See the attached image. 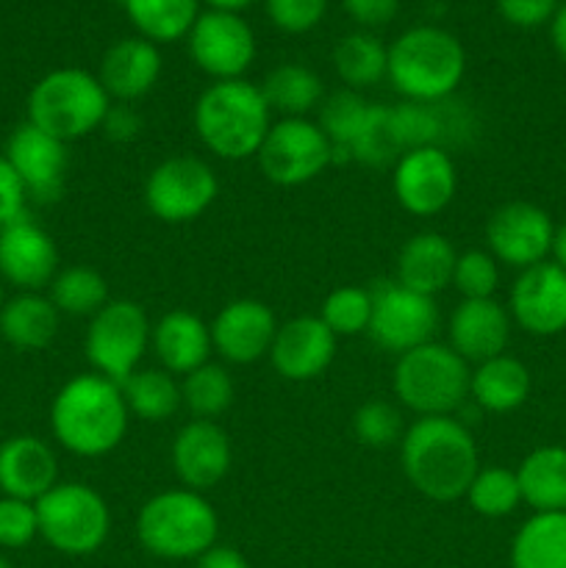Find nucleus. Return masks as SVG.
Returning a JSON list of instances; mask_svg holds the SVG:
<instances>
[{
	"label": "nucleus",
	"mask_w": 566,
	"mask_h": 568,
	"mask_svg": "<svg viewBox=\"0 0 566 568\" xmlns=\"http://www.w3.org/2000/svg\"><path fill=\"white\" fill-rule=\"evenodd\" d=\"M405 480L425 499L455 503L481 469L469 427L453 416H422L405 427L400 442Z\"/></svg>",
	"instance_id": "nucleus-1"
},
{
	"label": "nucleus",
	"mask_w": 566,
	"mask_h": 568,
	"mask_svg": "<svg viewBox=\"0 0 566 568\" xmlns=\"http://www.w3.org/2000/svg\"><path fill=\"white\" fill-rule=\"evenodd\" d=\"M128 405L122 388L103 375H75L50 403V430L61 449L78 458L114 453L128 433Z\"/></svg>",
	"instance_id": "nucleus-2"
},
{
	"label": "nucleus",
	"mask_w": 566,
	"mask_h": 568,
	"mask_svg": "<svg viewBox=\"0 0 566 568\" xmlns=\"http://www.w3.org/2000/svg\"><path fill=\"white\" fill-rule=\"evenodd\" d=\"M194 133L205 150L225 161L255 159L272 128V111L255 83L214 81L192 111Z\"/></svg>",
	"instance_id": "nucleus-3"
},
{
	"label": "nucleus",
	"mask_w": 566,
	"mask_h": 568,
	"mask_svg": "<svg viewBox=\"0 0 566 568\" xmlns=\"http://www.w3.org/2000/svg\"><path fill=\"white\" fill-rule=\"evenodd\" d=\"M466 72V50L436 26L408 28L388 48L386 78L414 103H442L455 94Z\"/></svg>",
	"instance_id": "nucleus-4"
},
{
	"label": "nucleus",
	"mask_w": 566,
	"mask_h": 568,
	"mask_svg": "<svg viewBox=\"0 0 566 568\" xmlns=\"http://www.w3.org/2000/svg\"><path fill=\"white\" fill-rule=\"evenodd\" d=\"M220 536V516L205 494L172 488L139 508L137 538L144 552L161 560H198Z\"/></svg>",
	"instance_id": "nucleus-5"
},
{
	"label": "nucleus",
	"mask_w": 566,
	"mask_h": 568,
	"mask_svg": "<svg viewBox=\"0 0 566 568\" xmlns=\"http://www.w3.org/2000/svg\"><path fill=\"white\" fill-rule=\"evenodd\" d=\"M26 109L31 125L61 142H72L103 128L111 98L98 75L81 67H61L33 83Z\"/></svg>",
	"instance_id": "nucleus-6"
},
{
	"label": "nucleus",
	"mask_w": 566,
	"mask_h": 568,
	"mask_svg": "<svg viewBox=\"0 0 566 568\" xmlns=\"http://www.w3.org/2000/svg\"><path fill=\"white\" fill-rule=\"evenodd\" d=\"M472 366L449 344L427 342L397 355L392 386L400 405L422 416H453L469 397Z\"/></svg>",
	"instance_id": "nucleus-7"
},
{
	"label": "nucleus",
	"mask_w": 566,
	"mask_h": 568,
	"mask_svg": "<svg viewBox=\"0 0 566 568\" xmlns=\"http://www.w3.org/2000/svg\"><path fill=\"white\" fill-rule=\"evenodd\" d=\"M37 516L39 538L70 558L98 552L109 541V503L87 483L59 480L42 499H37Z\"/></svg>",
	"instance_id": "nucleus-8"
},
{
	"label": "nucleus",
	"mask_w": 566,
	"mask_h": 568,
	"mask_svg": "<svg viewBox=\"0 0 566 568\" xmlns=\"http://www.w3.org/2000/svg\"><path fill=\"white\" fill-rule=\"evenodd\" d=\"M150 336H153V325L142 305L133 300H109L89 320L83 353L94 375L109 377L120 386L133 372L142 369Z\"/></svg>",
	"instance_id": "nucleus-9"
},
{
	"label": "nucleus",
	"mask_w": 566,
	"mask_h": 568,
	"mask_svg": "<svg viewBox=\"0 0 566 568\" xmlns=\"http://www.w3.org/2000/svg\"><path fill=\"white\" fill-rule=\"evenodd\" d=\"M333 159L336 153H333L331 139L309 116H283L272 122L255 155L261 175L283 189L316 181L333 164Z\"/></svg>",
	"instance_id": "nucleus-10"
},
{
	"label": "nucleus",
	"mask_w": 566,
	"mask_h": 568,
	"mask_svg": "<svg viewBox=\"0 0 566 568\" xmlns=\"http://www.w3.org/2000/svg\"><path fill=\"white\" fill-rule=\"evenodd\" d=\"M220 181L209 161L198 155H170L150 170L144 181V205L166 225L200 220L214 205Z\"/></svg>",
	"instance_id": "nucleus-11"
},
{
	"label": "nucleus",
	"mask_w": 566,
	"mask_h": 568,
	"mask_svg": "<svg viewBox=\"0 0 566 568\" xmlns=\"http://www.w3.org/2000/svg\"><path fill=\"white\" fill-rule=\"evenodd\" d=\"M438 331L436 300L400 286L397 281H381L372 286V320L366 336L386 353H408L433 342Z\"/></svg>",
	"instance_id": "nucleus-12"
},
{
	"label": "nucleus",
	"mask_w": 566,
	"mask_h": 568,
	"mask_svg": "<svg viewBox=\"0 0 566 568\" xmlns=\"http://www.w3.org/2000/svg\"><path fill=\"white\" fill-rule=\"evenodd\" d=\"M189 55L214 81H236L255 59V37L236 11H205L189 31Z\"/></svg>",
	"instance_id": "nucleus-13"
},
{
	"label": "nucleus",
	"mask_w": 566,
	"mask_h": 568,
	"mask_svg": "<svg viewBox=\"0 0 566 568\" xmlns=\"http://www.w3.org/2000/svg\"><path fill=\"white\" fill-rule=\"evenodd\" d=\"M392 192L400 209L414 216H436L458 192V170L447 150H408L392 166Z\"/></svg>",
	"instance_id": "nucleus-14"
},
{
	"label": "nucleus",
	"mask_w": 566,
	"mask_h": 568,
	"mask_svg": "<svg viewBox=\"0 0 566 568\" xmlns=\"http://www.w3.org/2000/svg\"><path fill=\"white\" fill-rule=\"evenodd\" d=\"M553 233L555 225L547 211L525 200H514L488 216L486 244L497 264L522 272L549 258Z\"/></svg>",
	"instance_id": "nucleus-15"
},
{
	"label": "nucleus",
	"mask_w": 566,
	"mask_h": 568,
	"mask_svg": "<svg viewBox=\"0 0 566 568\" xmlns=\"http://www.w3.org/2000/svg\"><path fill=\"white\" fill-rule=\"evenodd\" d=\"M3 159L17 172L28 197L39 200V203H53L61 197L67 164H70L67 142L39 131L26 120L6 139Z\"/></svg>",
	"instance_id": "nucleus-16"
},
{
	"label": "nucleus",
	"mask_w": 566,
	"mask_h": 568,
	"mask_svg": "<svg viewBox=\"0 0 566 568\" xmlns=\"http://www.w3.org/2000/svg\"><path fill=\"white\" fill-rule=\"evenodd\" d=\"M211 344L225 364L250 366L270 358L272 342L277 333L275 311L253 297L231 300L211 320Z\"/></svg>",
	"instance_id": "nucleus-17"
},
{
	"label": "nucleus",
	"mask_w": 566,
	"mask_h": 568,
	"mask_svg": "<svg viewBox=\"0 0 566 568\" xmlns=\"http://www.w3.org/2000/svg\"><path fill=\"white\" fill-rule=\"evenodd\" d=\"M508 314L525 333L538 338L566 331V270L553 261L522 270L511 286Z\"/></svg>",
	"instance_id": "nucleus-18"
},
{
	"label": "nucleus",
	"mask_w": 566,
	"mask_h": 568,
	"mask_svg": "<svg viewBox=\"0 0 566 568\" xmlns=\"http://www.w3.org/2000/svg\"><path fill=\"white\" fill-rule=\"evenodd\" d=\"M172 471L189 491L205 494L220 486L233 464L228 433L211 419H192L178 430L170 449Z\"/></svg>",
	"instance_id": "nucleus-19"
},
{
	"label": "nucleus",
	"mask_w": 566,
	"mask_h": 568,
	"mask_svg": "<svg viewBox=\"0 0 566 568\" xmlns=\"http://www.w3.org/2000/svg\"><path fill=\"white\" fill-rule=\"evenodd\" d=\"M59 270V247L53 236L28 220V214L0 231V281L17 292H42Z\"/></svg>",
	"instance_id": "nucleus-20"
},
{
	"label": "nucleus",
	"mask_w": 566,
	"mask_h": 568,
	"mask_svg": "<svg viewBox=\"0 0 566 568\" xmlns=\"http://www.w3.org/2000/svg\"><path fill=\"white\" fill-rule=\"evenodd\" d=\"M336 342L338 338L320 316H294L277 325L270 364L283 381H314L325 375L327 366L336 358Z\"/></svg>",
	"instance_id": "nucleus-21"
},
{
	"label": "nucleus",
	"mask_w": 566,
	"mask_h": 568,
	"mask_svg": "<svg viewBox=\"0 0 566 568\" xmlns=\"http://www.w3.org/2000/svg\"><path fill=\"white\" fill-rule=\"evenodd\" d=\"M511 314L497 300H461L449 314V347L466 364H483L505 353L511 342Z\"/></svg>",
	"instance_id": "nucleus-22"
},
{
	"label": "nucleus",
	"mask_w": 566,
	"mask_h": 568,
	"mask_svg": "<svg viewBox=\"0 0 566 568\" xmlns=\"http://www.w3.org/2000/svg\"><path fill=\"white\" fill-rule=\"evenodd\" d=\"M161 78V53L150 39L128 37L111 44L98 67V81L111 100L137 103L148 98Z\"/></svg>",
	"instance_id": "nucleus-23"
},
{
	"label": "nucleus",
	"mask_w": 566,
	"mask_h": 568,
	"mask_svg": "<svg viewBox=\"0 0 566 568\" xmlns=\"http://www.w3.org/2000/svg\"><path fill=\"white\" fill-rule=\"evenodd\" d=\"M59 483L53 447L37 436H11L0 444V494L37 503Z\"/></svg>",
	"instance_id": "nucleus-24"
},
{
	"label": "nucleus",
	"mask_w": 566,
	"mask_h": 568,
	"mask_svg": "<svg viewBox=\"0 0 566 568\" xmlns=\"http://www.w3.org/2000/svg\"><path fill=\"white\" fill-rule=\"evenodd\" d=\"M150 347H153L155 358H159L161 369L170 375H189L198 366L209 364L214 344H211V327L200 320L198 314L186 308L166 311L159 322L153 325V336H150Z\"/></svg>",
	"instance_id": "nucleus-25"
},
{
	"label": "nucleus",
	"mask_w": 566,
	"mask_h": 568,
	"mask_svg": "<svg viewBox=\"0 0 566 568\" xmlns=\"http://www.w3.org/2000/svg\"><path fill=\"white\" fill-rule=\"evenodd\" d=\"M455 253L453 242L442 233H416L408 242L400 247L397 253V275L394 281L400 286L420 292L425 297H436L447 286H453V270H455Z\"/></svg>",
	"instance_id": "nucleus-26"
},
{
	"label": "nucleus",
	"mask_w": 566,
	"mask_h": 568,
	"mask_svg": "<svg viewBox=\"0 0 566 568\" xmlns=\"http://www.w3.org/2000/svg\"><path fill=\"white\" fill-rule=\"evenodd\" d=\"M530 369L514 355H497L475 364L469 375V397L488 414H511L530 397Z\"/></svg>",
	"instance_id": "nucleus-27"
},
{
	"label": "nucleus",
	"mask_w": 566,
	"mask_h": 568,
	"mask_svg": "<svg viewBox=\"0 0 566 568\" xmlns=\"http://www.w3.org/2000/svg\"><path fill=\"white\" fill-rule=\"evenodd\" d=\"M59 322L61 314L42 292H17L0 305V338L26 353L50 347L59 333Z\"/></svg>",
	"instance_id": "nucleus-28"
},
{
	"label": "nucleus",
	"mask_w": 566,
	"mask_h": 568,
	"mask_svg": "<svg viewBox=\"0 0 566 568\" xmlns=\"http://www.w3.org/2000/svg\"><path fill=\"white\" fill-rule=\"evenodd\" d=\"M522 503L533 514L566 510V447H538L516 469Z\"/></svg>",
	"instance_id": "nucleus-29"
},
{
	"label": "nucleus",
	"mask_w": 566,
	"mask_h": 568,
	"mask_svg": "<svg viewBox=\"0 0 566 568\" xmlns=\"http://www.w3.org/2000/svg\"><path fill=\"white\" fill-rule=\"evenodd\" d=\"M511 568H566V510L533 514L516 530Z\"/></svg>",
	"instance_id": "nucleus-30"
},
{
	"label": "nucleus",
	"mask_w": 566,
	"mask_h": 568,
	"mask_svg": "<svg viewBox=\"0 0 566 568\" xmlns=\"http://www.w3.org/2000/svg\"><path fill=\"white\" fill-rule=\"evenodd\" d=\"M259 89L270 111H277L283 116H305L309 111L320 109V103L325 100L322 78L311 67L297 64V61H286L266 72Z\"/></svg>",
	"instance_id": "nucleus-31"
},
{
	"label": "nucleus",
	"mask_w": 566,
	"mask_h": 568,
	"mask_svg": "<svg viewBox=\"0 0 566 568\" xmlns=\"http://www.w3.org/2000/svg\"><path fill=\"white\" fill-rule=\"evenodd\" d=\"M128 414L144 422H166L183 408L181 383L166 369H137L120 383Z\"/></svg>",
	"instance_id": "nucleus-32"
},
{
	"label": "nucleus",
	"mask_w": 566,
	"mask_h": 568,
	"mask_svg": "<svg viewBox=\"0 0 566 568\" xmlns=\"http://www.w3.org/2000/svg\"><path fill=\"white\" fill-rule=\"evenodd\" d=\"M133 28L153 44L189 37L200 17V0H122Z\"/></svg>",
	"instance_id": "nucleus-33"
},
{
	"label": "nucleus",
	"mask_w": 566,
	"mask_h": 568,
	"mask_svg": "<svg viewBox=\"0 0 566 568\" xmlns=\"http://www.w3.org/2000/svg\"><path fill=\"white\" fill-rule=\"evenodd\" d=\"M50 303L61 316H87L92 320L111 300L109 281L94 266H64L55 272L48 286Z\"/></svg>",
	"instance_id": "nucleus-34"
},
{
	"label": "nucleus",
	"mask_w": 566,
	"mask_h": 568,
	"mask_svg": "<svg viewBox=\"0 0 566 568\" xmlns=\"http://www.w3.org/2000/svg\"><path fill=\"white\" fill-rule=\"evenodd\" d=\"M333 67L344 87L358 92L386 78L388 48L372 33H347L333 48Z\"/></svg>",
	"instance_id": "nucleus-35"
},
{
	"label": "nucleus",
	"mask_w": 566,
	"mask_h": 568,
	"mask_svg": "<svg viewBox=\"0 0 566 568\" xmlns=\"http://www.w3.org/2000/svg\"><path fill=\"white\" fill-rule=\"evenodd\" d=\"M236 397V386H233L231 372L222 364H203L194 372L183 375L181 381V399L183 408L194 416V419H211L225 414Z\"/></svg>",
	"instance_id": "nucleus-36"
},
{
	"label": "nucleus",
	"mask_w": 566,
	"mask_h": 568,
	"mask_svg": "<svg viewBox=\"0 0 566 568\" xmlns=\"http://www.w3.org/2000/svg\"><path fill=\"white\" fill-rule=\"evenodd\" d=\"M403 144H400L397 128H394V111L392 105L372 103L370 114H366L364 125H361L358 136L350 144L347 155L364 166H394L403 155Z\"/></svg>",
	"instance_id": "nucleus-37"
},
{
	"label": "nucleus",
	"mask_w": 566,
	"mask_h": 568,
	"mask_svg": "<svg viewBox=\"0 0 566 568\" xmlns=\"http://www.w3.org/2000/svg\"><path fill=\"white\" fill-rule=\"evenodd\" d=\"M464 499L477 516L486 519H503L522 505V488L516 471L505 466H481L472 477Z\"/></svg>",
	"instance_id": "nucleus-38"
},
{
	"label": "nucleus",
	"mask_w": 566,
	"mask_h": 568,
	"mask_svg": "<svg viewBox=\"0 0 566 568\" xmlns=\"http://www.w3.org/2000/svg\"><path fill=\"white\" fill-rule=\"evenodd\" d=\"M370 105L361 98L355 89H338V92L325 94V100L320 103V116H316V125L322 128L327 139L333 144V153L347 155L350 144L358 136L361 125H364L366 114H370ZM350 159V155H347Z\"/></svg>",
	"instance_id": "nucleus-39"
},
{
	"label": "nucleus",
	"mask_w": 566,
	"mask_h": 568,
	"mask_svg": "<svg viewBox=\"0 0 566 568\" xmlns=\"http://www.w3.org/2000/svg\"><path fill=\"white\" fill-rule=\"evenodd\" d=\"M322 322L331 327L336 338L361 336L370 331L372 320V288L364 286H338L322 300L320 308Z\"/></svg>",
	"instance_id": "nucleus-40"
},
{
	"label": "nucleus",
	"mask_w": 566,
	"mask_h": 568,
	"mask_svg": "<svg viewBox=\"0 0 566 568\" xmlns=\"http://www.w3.org/2000/svg\"><path fill=\"white\" fill-rule=\"evenodd\" d=\"M353 433L364 447L388 449L403 442L405 422L397 405L386 399H370L353 416Z\"/></svg>",
	"instance_id": "nucleus-41"
},
{
	"label": "nucleus",
	"mask_w": 566,
	"mask_h": 568,
	"mask_svg": "<svg viewBox=\"0 0 566 568\" xmlns=\"http://www.w3.org/2000/svg\"><path fill=\"white\" fill-rule=\"evenodd\" d=\"M453 286L464 300H488L499 286V264L488 250H464L455 258Z\"/></svg>",
	"instance_id": "nucleus-42"
},
{
	"label": "nucleus",
	"mask_w": 566,
	"mask_h": 568,
	"mask_svg": "<svg viewBox=\"0 0 566 568\" xmlns=\"http://www.w3.org/2000/svg\"><path fill=\"white\" fill-rule=\"evenodd\" d=\"M39 536L37 503L0 497V549H22Z\"/></svg>",
	"instance_id": "nucleus-43"
},
{
	"label": "nucleus",
	"mask_w": 566,
	"mask_h": 568,
	"mask_svg": "<svg viewBox=\"0 0 566 568\" xmlns=\"http://www.w3.org/2000/svg\"><path fill=\"white\" fill-rule=\"evenodd\" d=\"M327 0H266L272 26L286 33H305L322 22Z\"/></svg>",
	"instance_id": "nucleus-44"
},
{
	"label": "nucleus",
	"mask_w": 566,
	"mask_h": 568,
	"mask_svg": "<svg viewBox=\"0 0 566 568\" xmlns=\"http://www.w3.org/2000/svg\"><path fill=\"white\" fill-rule=\"evenodd\" d=\"M558 0H497V11L516 28H538L553 20Z\"/></svg>",
	"instance_id": "nucleus-45"
},
{
	"label": "nucleus",
	"mask_w": 566,
	"mask_h": 568,
	"mask_svg": "<svg viewBox=\"0 0 566 568\" xmlns=\"http://www.w3.org/2000/svg\"><path fill=\"white\" fill-rule=\"evenodd\" d=\"M26 203L28 194L22 189L20 178L11 170L9 161L0 155V231L14 220H20V216H26Z\"/></svg>",
	"instance_id": "nucleus-46"
},
{
	"label": "nucleus",
	"mask_w": 566,
	"mask_h": 568,
	"mask_svg": "<svg viewBox=\"0 0 566 568\" xmlns=\"http://www.w3.org/2000/svg\"><path fill=\"white\" fill-rule=\"evenodd\" d=\"M344 11L364 28H381L394 20L400 0H342Z\"/></svg>",
	"instance_id": "nucleus-47"
},
{
	"label": "nucleus",
	"mask_w": 566,
	"mask_h": 568,
	"mask_svg": "<svg viewBox=\"0 0 566 568\" xmlns=\"http://www.w3.org/2000/svg\"><path fill=\"white\" fill-rule=\"evenodd\" d=\"M139 128H142L139 114L133 109H128L125 103L111 105L109 114H105L103 120V131L109 133L111 139H117V142H128V139H133L139 133Z\"/></svg>",
	"instance_id": "nucleus-48"
},
{
	"label": "nucleus",
	"mask_w": 566,
	"mask_h": 568,
	"mask_svg": "<svg viewBox=\"0 0 566 568\" xmlns=\"http://www.w3.org/2000/svg\"><path fill=\"white\" fill-rule=\"evenodd\" d=\"M194 568H250V566H247V558H244L239 549L225 547V544H214L209 552H203L198 560H194Z\"/></svg>",
	"instance_id": "nucleus-49"
},
{
	"label": "nucleus",
	"mask_w": 566,
	"mask_h": 568,
	"mask_svg": "<svg viewBox=\"0 0 566 568\" xmlns=\"http://www.w3.org/2000/svg\"><path fill=\"white\" fill-rule=\"evenodd\" d=\"M549 39H553L555 53L566 61V3H560L549 20Z\"/></svg>",
	"instance_id": "nucleus-50"
},
{
	"label": "nucleus",
	"mask_w": 566,
	"mask_h": 568,
	"mask_svg": "<svg viewBox=\"0 0 566 568\" xmlns=\"http://www.w3.org/2000/svg\"><path fill=\"white\" fill-rule=\"evenodd\" d=\"M549 255H553V264H558L560 270H566V222L555 225L553 247H549Z\"/></svg>",
	"instance_id": "nucleus-51"
},
{
	"label": "nucleus",
	"mask_w": 566,
	"mask_h": 568,
	"mask_svg": "<svg viewBox=\"0 0 566 568\" xmlns=\"http://www.w3.org/2000/svg\"><path fill=\"white\" fill-rule=\"evenodd\" d=\"M205 3H209L211 9H216V11H236V14H239V9L250 6L253 0H205Z\"/></svg>",
	"instance_id": "nucleus-52"
},
{
	"label": "nucleus",
	"mask_w": 566,
	"mask_h": 568,
	"mask_svg": "<svg viewBox=\"0 0 566 568\" xmlns=\"http://www.w3.org/2000/svg\"><path fill=\"white\" fill-rule=\"evenodd\" d=\"M0 568H11V566H9V560H6L3 555H0Z\"/></svg>",
	"instance_id": "nucleus-53"
},
{
	"label": "nucleus",
	"mask_w": 566,
	"mask_h": 568,
	"mask_svg": "<svg viewBox=\"0 0 566 568\" xmlns=\"http://www.w3.org/2000/svg\"><path fill=\"white\" fill-rule=\"evenodd\" d=\"M0 305H3V281H0Z\"/></svg>",
	"instance_id": "nucleus-54"
}]
</instances>
